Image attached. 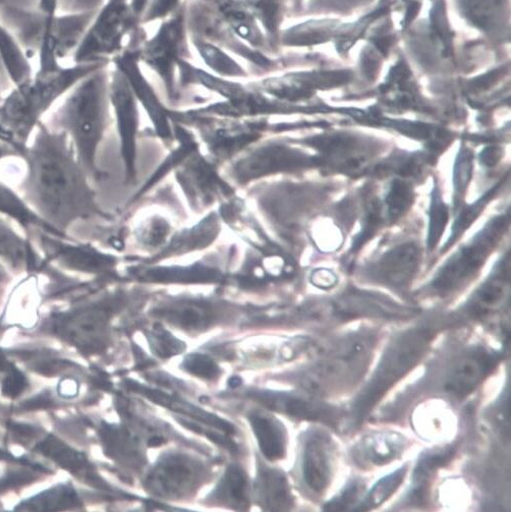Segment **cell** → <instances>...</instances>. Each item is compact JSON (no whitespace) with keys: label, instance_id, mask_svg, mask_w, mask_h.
Returning <instances> with one entry per match:
<instances>
[{"label":"cell","instance_id":"7402d4cb","mask_svg":"<svg viewBox=\"0 0 511 512\" xmlns=\"http://www.w3.org/2000/svg\"><path fill=\"white\" fill-rule=\"evenodd\" d=\"M452 454L450 449L435 450L424 454L413 477L412 498L415 501L424 499L433 474L452 458Z\"/></svg>","mask_w":511,"mask_h":512},{"label":"cell","instance_id":"52a82bcc","mask_svg":"<svg viewBox=\"0 0 511 512\" xmlns=\"http://www.w3.org/2000/svg\"><path fill=\"white\" fill-rule=\"evenodd\" d=\"M128 29L125 0H108L97 13L73 55V63L108 61L116 53Z\"/></svg>","mask_w":511,"mask_h":512},{"label":"cell","instance_id":"d590c367","mask_svg":"<svg viewBox=\"0 0 511 512\" xmlns=\"http://www.w3.org/2000/svg\"><path fill=\"white\" fill-rule=\"evenodd\" d=\"M0 141L7 142L13 146H15L17 149H19L22 154L25 150V147H23L18 140L16 139L15 135L7 129L2 123H0Z\"/></svg>","mask_w":511,"mask_h":512},{"label":"cell","instance_id":"60d3db41","mask_svg":"<svg viewBox=\"0 0 511 512\" xmlns=\"http://www.w3.org/2000/svg\"><path fill=\"white\" fill-rule=\"evenodd\" d=\"M2 455H3L2 452H0V457H2Z\"/></svg>","mask_w":511,"mask_h":512},{"label":"cell","instance_id":"f546056e","mask_svg":"<svg viewBox=\"0 0 511 512\" xmlns=\"http://www.w3.org/2000/svg\"><path fill=\"white\" fill-rule=\"evenodd\" d=\"M183 367L190 374L208 380L216 378L220 373L217 364L208 356L201 354L188 356L183 363Z\"/></svg>","mask_w":511,"mask_h":512},{"label":"cell","instance_id":"30bf717a","mask_svg":"<svg viewBox=\"0 0 511 512\" xmlns=\"http://www.w3.org/2000/svg\"><path fill=\"white\" fill-rule=\"evenodd\" d=\"M0 260L18 272H39L44 260L29 236L17 231L12 220L0 215Z\"/></svg>","mask_w":511,"mask_h":512},{"label":"cell","instance_id":"9a60e30c","mask_svg":"<svg viewBox=\"0 0 511 512\" xmlns=\"http://www.w3.org/2000/svg\"><path fill=\"white\" fill-rule=\"evenodd\" d=\"M404 438L396 433L381 432L366 437L356 448L355 458L364 466H382L402 453Z\"/></svg>","mask_w":511,"mask_h":512},{"label":"cell","instance_id":"5b68a950","mask_svg":"<svg viewBox=\"0 0 511 512\" xmlns=\"http://www.w3.org/2000/svg\"><path fill=\"white\" fill-rule=\"evenodd\" d=\"M433 336L431 329L418 328L408 331L393 341L358 400L356 407L358 418L367 414L392 385L421 361Z\"/></svg>","mask_w":511,"mask_h":512},{"label":"cell","instance_id":"ffe728a7","mask_svg":"<svg viewBox=\"0 0 511 512\" xmlns=\"http://www.w3.org/2000/svg\"><path fill=\"white\" fill-rule=\"evenodd\" d=\"M503 262L496 273L478 291L471 303V310L478 316L495 310L505 297L509 281V264Z\"/></svg>","mask_w":511,"mask_h":512},{"label":"cell","instance_id":"2e32d148","mask_svg":"<svg viewBox=\"0 0 511 512\" xmlns=\"http://www.w3.org/2000/svg\"><path fill=\"white\" fill-rule=\"evenodd\" d=\"M261 402L274 410L296 418L327 423L337 418L335 412L331 410L332 408L295 395L262 393Z\"/></svg>","mask_w":511,"mask_h":512},{"label":"cell","instance_id":"e575fe53","mask_svg":"<svg viewBox=\"0 0 511 512\" xmlns=\"http://www.w3.org/2000/svg\"><path fill=\"white\" fill-rule=\"evenodd\" d=\"M24 386V377L21 374L14 372L8 377L7 381L5 382L4 391L11 396H16L23 390Z\"/></svg>","mask_w":511,"mask_h":512},{"label":"cell","instance_id":"cb8c5ba5","mask_svg":"<svg viewBox=\"0 0 511 512\" xmlns=\"http://www.w3.org/2000/svg\"><path fill=\"white\" fill-rule=\"evenodd\" d=\"M220 498L232 503L236 507L247 505V481L244 472L237 466H231L219 489Z\"/></svg>","mask_w":511,"mask_h":512},{"label":"cell","instance_id":"4dcf8cb0","mask_svg":"<svg viewBox=\"0 0 511 512\" xmlns=\"http://www.w3.org/2000/svg\"><path fill=\"white\" fill-rule=\"evenodd\" d=\"M364 486L360 481L351 482L342 492L325 505L327 511H345L354 506L362 496Z\"/></svg>","mask_w":511,"mask_h":512},{"label":"cell","instance_id":"836d02e7","mask_svg":"<svg viewBox=\"0 0 511 512\" xmlns=\"http://www.w3.org/2000/svg\"><path fill=\"white\" fill-rule=\"evenodd\" d=\"M336 281V275L328 269H319L312 275V282L318 288L330 289L335 286Z\"/></svg>","mask_w":511,"mask_h":512},{"label":"cell","instance_id":"8d00e7d4","mask_svg":"<svg viewBox=\"0 0 511 512\" xmlns=\"http://www.w3.org/2000/svg\"><path fill=\"white\" fill-rule=\"evenodd\" d=\"M500 157L501 152L496 147L487 148L481 155L482 161L489 166L495 165Z\"/></svg>","mask_w":511,"mask_h":512},{"label":"cell","instance_id":"f35d334b","mask_svg":"<svg viewBox=\"0 0 511 512\" xmlns=\"http://www.w3.org/2000/svg\"><path fill=\"white\" fill-rule=\"evenodd\" d=\"M241 383H242V380H241V378H239V377H234V378H232V379L230 380V385H231L232 387H238V386H240V385H241Z\"/></svg>","mask_w":511,"mask_h":512},{"label":"cell","instance_id":"ba28073f","mask_svg":"<svg viewBox=\"0 0 511 512\" xmlns=\"http://www.w3.org/2000/svg\"><path fill=\"white\" fill-rule=\"evenodd\" d=\"M202 468L182 454L162 458L146 480L150 492L166 498H180L197 488Z\"/></svg>","mask_w":511,"mask_h":512},{"label":"cell","instance_id":"3957f363","mask_svg":"<svg viewBox=\"0 0 511 512\" xmlns=\"http://www.w3.org/2000/svg\"><path fill=\"white\" fill-rule=\"evenodd\" d=\"M107 64L108 61L72 62L50 70H34L0 100V123L26 148L50 110L78 83Z\"/></svg>","mask_w":511,"mask_h":512},{"label":"cell","instance_id":"277c9868","mask_svg":"<svg viewBox=\"0 0 511 512\" xmlns=\"http://www.w3.org/2000/svg\"><path fill=\"white\" fill-rule=\"evenodd\" d=\"M106 67L78 83L43 120L48 127L68 135L79 161L93 172L106 123L109 86Z\"/></svg>","mask_w":511,"mask_h":512},{"label":"cell","instance_id":"7c38bea8","mask_svg":"<svg viewBox=\"0 0 511 512\" xmlns=\"http://www.w3.org/2000/svg\"><path fill=\"white\" fill-rule=\"evenodd\" d=\"M18 154L20 152L15 146L0 141V160ZM0 215L6 216L21 226L27 235L35 229H42L52 234L67 236L41 219L29 208L19 193L2 179H0Z\"/></svg>","mask_w":511,"mask_h":512},{"label":"cell","instance_id":"603a6c76","mask_svg":"<svg viewBox=\"0 0 511 512\" xmlns=\"http://www.w3.org/2000/svg\"><path fill=\"white\" fill-rule=\"evenodd\" d=\"M407 471V467H404L381 479L356 510H370L384 503L403 484Z\"/></svg>","mask_w":511,"mask_h":512},{"label":"cell","instance_id":"74e56055","mask_svg":"<svg viewBox=\"0 0 511 512\" xmlns=\"http://www.w3.org/2000/svg\"><path fill=\"white\" fill-rule=\"evenodd\" d=\"M163 443V439L160 437H153L149 440V446L151 447H157Z\"/></svg>","mask_w":511,"mask_h":512},{"label":"cell","instance_id":"8992f818","mask_svg":"<svg viewBox=\"0 0 511 512\" xmlns=\"http://www.w3.org/2000/svg\"><path fill=\"white\" fill-rule=\"evenodd\" d=\"M507 224L508 218L505 215L488 223L469 245L454 254L441 268L432 282V289L438 294L447 295L465 287L498 245Z\"/></svg>","mask_w":511,"mask_h":512},{"label":"cell","instance_id":"7a4b0ae2","mask_svg":"<svg viewBox=\"0 0 511 512\" xmlns=\"http://www.w3.org/2000/svg\"><path fill=\"white\" fill-rule=\"evenodd\" d=\"M97 10L48 14L0 0V21L37 70L58 68L73 58Z\"/></svg>","mask_w":511,"mask_h":512},{"label":"cell","instance_id":"44dd1931","mask_svg":"<svg viewBox=\"0 0 511 512\" xmlns=\"http://www.w3.org/2000/svg\"><path fill=\"white\" fill-rule=\"evenodd\" d=\"M464 16L473 25L492 31L500 23L503 0H460Z\"/></svg>","mask_w":511,"mask_h":512},{"label":"cell","instance_id":"e0dca14e","mask_svg":"<svg viewBox=\"0 0 511 512\" xmlns=\"http://www.w3.org/2000/svg\"><path fill=\"white\" fill-rule=\"evenodd\" d=\"M257 492L261 504L268 510H288L293 504L287 478L279 471L261 469L257 480Z\"/></svg>","mask_w":511,"mask_h":512},{"label":"cell","instance_id":"f1b7e54d","mask_svg":"<svg viewBox=\"0 0 511 512\" xmlns=\"http://www.w3.org/2000/svg\"><path fill=\"white\" fill-rule=\"evenodd\" d=\"M494 191L488 193L482 199H480L477 203L467 207L459 216V218L454 222L452 227V234L449 242H447V246L451 245L454 241L458 240L464 232H466L472 223L478 218L480 213L483 211L484 207L488 203V201L492 198ZM446 246V247H447Z\"/></svg>","mask_w":511,"mask_h":512},{"label":"cell","instance_id":"83f0119b","mask_svg":"<svg viewBox=\"0 0 511 512\" xmlns=\"http://www.w3.org/2000/svg\"><path fill=\"white\" fill-rule=\"evenodd\" d=\"M449 215L446 205L442 202L437 190H434L430 211L428 246L433 249L439 242L447 224Z\"/></svg>","mask_w":511,"mask_h":512},{"label":"cell","instance_id":"1f68e13d","mask_svg":"<svg viewBox=\"0 0 511 512\" xmlns=\"http://www.w3.org/2000/svg\"><path fill=\"white\" fill-rule=\"evenodd\" d=\"M302 26L295 30L293 34L301 44L317 43L327 40L335 29V23L330 21L318 22L313 25Z\"/></svg>","mask_w":511,"mask_h":512},{"label":"cell","instance_id":"9c48e42d","mask_svg":"<svg viewBox=\"0 0 511 512\" xmlns=\"http://www.w3.org/2000/svg\"><path fill=\"white\" fill-rule=\"evenodd\" d=\"M367 351L364 343H353L343 351L327 358L315 373L314 383L317 389H333L335 385L352 383L366 364Z\"/></svg>","mask_w":511,"mask_h":512},{"label":"cell","instance_id":"d6986e66","mask_svg":"<svg viewBox=\"0 0 511 512\" xmlns=\"http://www.w3.org/2000/svg\"><path fill=\"white\" fill-rule=\"evenodd\" d=\"M251 424L260 449L269 461L285 457L286 432L275 419L263 414H254L251 417Z\"/></svg>","mask_w":511,"mask_h":512},{"label":"cell","instance_id":"8fae6325","mask_svg":"<svg viewBox=\"0 0 511 512\" xmlns=\"http://www.w3.org/2000/svg\"><path fill=\"white\" fill-rule=\"evenodd\" d=\"M498 364V357L485 350L474 351L457 362L450 370L445 390L464 398L471 394Z\"/></svg>","mask_w":511,"mask_h":512},{"label":"cell","instance_id":"ac0fdd59","mask_svg":"<svg viewBox=\"0 0 511 512\" xmlns=\"http://www.w3.org/2000/svg\"><path fill=\"white\" fill-rule=\"evenodd\" d=\"M0 60H2L6 77L13 85L27 79L34 72L32 62L2 21H0Z\"/></svg>","mask_w":511,"mask_h":512},{"label":"cell","instance_id":"ab89813d","mask_svg":"<svg viewBox=\"0 0 511 512\" xmlns=\"http://www.w3.org/2000/svg\"><path fill=\"white\" fill-rule=\"evenodd\" d=\"M0 75H2L3 77H6V74H5V71L3 68V64H2V60H0Z\"/></svg>","mask_w":511,"mask_h":512},{"label":"cell","instance_id":"4fadbf2b","mask_svg":"<svg viewBox=\"0 0 511 512\" xmlns=\"http://www.w3.org/2000/svg\"><path fill=\"white\" fill-rule=\"evenodd\" d=\"M420 259V250L415 244L397 246L375 264V276L389 287L405 288L416 275Z\"/></svg>","mask_w":511,"mask_h":512},{"label":"cell","instance_id":"484cf974","mask_svg":"<svg viewBox=\"0 0 511 512\" xmlns=\"http://www.w3.org/2000/svg\"><path fill=\"white\" fill-rule=\"evenodd\" d=\"M167 320L188 330H199L210 321L208 311L199 305H186L165 312Z\"/></svg>","mask_w":511,"mask_h":512},{"label":"cell","instance_id":"d4e9b609","mask_svg":"<svg viewBox=\"0 0 511 512\" xmlns=\"http://www.w3.org/2000/svg\"><path fill=\"white\" fill-rule=\"evenodd\" d=\"M413 190L403 181H394L389 189L385 203L390 221L401 218L413 203Z\"/></svg>","mask_w":511,"mask_h":512},{"label":"cell","instance_id":"5bb4252c","mask_svg":"<svg viewBox=\"0 0 511 512\" xmlns=\"http://www.w3.org/2000/svg\"><path fill=\"white\" fill-rule=\"evenodd\" d=\"M333 443L323 432L311 434L304 450V478L317 493L327 489L333 472Z\"/></svg>","mask_w":511,"mask_h":512},{"label":"cell","instance_id":"4316f807","mask_svg":"<svg viewBox=\"0 0 511 512\" xmlns=\"http://www.w3.org/2000/svg\"><path fill=\"white\" fill-rule=\"evenodd\" d=\"M148 339L152 351L162 359L177 356L186 349L183 341L160 326L154 327L153 331L148 335Z\"/></svg>","mask_w":511,"mask_h":512},{"label":"cell","instance_id":"6da1fadb","mask_svg":"<svg viewBox=\"0 0 511 512\" xmlns=\"http://www.w3.org/2000/svg\"><path fill=\"white\" fill-rule=\"evenodd\" d=\"M26 145L23 180L18 193L46 223L65 234L77 221L98 212L68 135L48 127L43 121Z\"/></svg>","mask_w":511,"mask_h":512},{"label":"cell","instance_id":"d6a6232c","mask_svg":"<svg viewBox=\"0 0 511 512\" xmlns=\"http://www.w3.org/2000/svg\"><path fill=\"white\" fill-rule=\"evenodd\" d=\"M472 172V157L468 152L459 158L457 169V191L461 195L466 188V184L470 181Z\"/></svg>","mask_w":511,"mask_h":512}]
</instances>
